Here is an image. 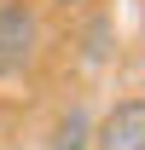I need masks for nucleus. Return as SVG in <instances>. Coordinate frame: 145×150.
Returning a JSON list of instances; mask_svg holds the SVG:
<instances>
[{"label": "nucleus", "instance_id": "f257e3e1", "mask_svg": "<svg viewBox=\"0 0 145 150\" xmlns=\"http://www.w3.org/2000/svg\"><path fill=\"white\" fill-rule=\"evenodd\" d=\"M41 52V12L29 0H0V81L23 75Z\"/></svg>", "mask_w": 145, "mask_h": 150}, {"label": "nucleus", "instance_id": "f03ea898", "mask_svg": "<svg viewBox=\"0 0 145 150\" xmlns=\"http://www.w3.org/2000/svg\"><path fill=\"white\" fill-rule=\"evenodd\" d=\"M93 150H145V98H122L93 121Z\"/></svg>", "mask_w": 145, "mask_h": 150}, {"label": "nucleus", "instance_id": "7ed1b4c3", "mask_svg": "<svg viewBox=\"0 0 145 150\" xmlns=\"http://www.w3.org/2000/svg\"><path fill=\"white\" fill-rule=\"evenodd\" d=\"M47 150H93V115H87V104L58 110V121L47 127Z\"/></svg>", "mask_w": 145, "mask_h": 150}]
</instances>
